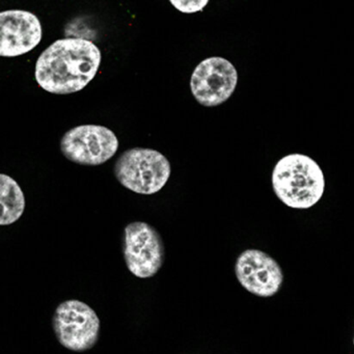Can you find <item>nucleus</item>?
Masks as SVG:
<instances>
[{
	"mask_svg": "<svg viewBox=\"0 0 354 354\" xmlns=\"http://www.w3.org/2000/svg\"><path fill=\"white\" fill-rule=\"evenodd\" d=\"M123 254L128 270L138 279H151L165 263L162 238L144 221H134L124 230Z\"/></svg>",
	"mask_w": 354,
	"mask_h": 354,
	"instance_id": "nucleus-5",
	"label": "nucleus"
},
{
	"mask_svg": "<svg viewBox=\"0 0 354 354\" xmlns=\"http://www.w3.org/2000/svg\"><path fill=\"white\" fill-rule=\"evenodd\" d=\"M101 61L100 49L92 41L61 39L41 53L35 77L39 86L50 94H74L94 80Z\"/></svg>",
	"mask_w": 354,
	"mask_h": 354,
	"instance_id": "nucleus-1",
	"label": "nucleus"
},
{
	"mask_svg": "<svg viewBox=\"0 0 354 354\" xmlns=\"http://www.w3.org/2000/svg\"><path fill=\"white\" fill-rule=\"evenodd\" d=\"M0 204H1V219L0 225H13L19 221L26 210V196L17 181L0 174Z\"/></svg>",
	"mask_w": 354,
	"mask_h": 354,
	"instance_id": "nucleus-10",
	"label": "nucleus"
},
{
	"mask_svg": "<svg viewBox=\"0 0 354 354\" xmlns=\"http://www.w3.org/2000/svg\"><path fill=\"white\" fill-rule=\"evenodd\" d=\"M53 326L59 344L74 352L92 349L100 337L98 315L86 302L77 299L66 300L57 306Z\"/></svg>",
	"mask_w": 354,
	"mask_h": 354,
	"instance_id": "nucleus-4",
	"label": "nucleus"
},
{
	"mask_svg": "<svg viewBox=\"0 0 354 354\" xmlns=\"http://www.w3.org/2000/svg\"><path fill=\"white\" fill-rule=\"evenodd\" d=\"M171 6L178 11L185 14H194L201 12L208 5V0H171Z\"/></svg>",
	"mask_w": 354,
	"mask_h": 354,
	"instance_id": "nucleus-11",
	"label": "nucleus"
},
{
	"mask_svg": "<svg viewBox=\"0 0 354 354\" xmlns=\"http://www.w3.org/2000/svg\"><path fill=\"white\" fill-rule=\"evenodd\" d=\"M119 140L113 130L101 125H80L64 134L61 151L76 165L99 167L113 158Z\"/></svg>",
	"mask_w": 354,
	"mask_h": 354,
	"instance_id": "nucleus-6",
	"label": "nucleus"
},
{
	"mask_svg": "<svg viewBox=\"0 0 354 354\" xmlns=\"http://www.w3.org/2000/svg\"><path fill=\"white\" fill-rule=\"evenodd\" d=\"M235 274L240 285L259 297H271L279 293L283 273L279 263L266 252L248 250L239 254Z\"/></svg>",
	"mask_w": 354,
	"mask_h": 354,
	"instance_id": "nucleus-8",
	"label": "nucleus"
},
{
	"mask_svg": "<svg viewBox=\"0 0 354 354\" xmlns=\"http://www.w3.org/2000/svg\"><path fill=\"white\" fill-rule=\"evenodd\" d=\"M0 55L17 57L34 50L43 38L40 19L24 10L0 13Z\"/></svg>",
	"mask_w": 354,
	"mask_h": 354,
	"instance_id": "nucleus-9",
	"label": "nucleus"
},
{
	"mask_svg": "<svg viewBox=\"0 0 354 354\" xmlns=\"http://www.w3.org/2000/svg\"><path fill=\"white\" fill-rule=\"evenodd\" d=\"M238 84L233 64L223 57H212L201 62L190 78L194 99L205 107H215L231 98Z\"/></svg>",
	"mask_w": 354,
	"mask_h": 354,
	"instance_id": "nucleus-7",
	"label": "nucleus"
},
{
	"mask_svg": "<svg viewBox=\"0 0 354 354\" xmlns=\"http://www.w3.org/2000/svg\"><path fill=\"white\" fill-rule=\"evenodd\" d=\"M272 186L277 198L290 208H312L324 194V175L310 157L290 154L275 165Z\"/></svg>",
	"mask_w": 354,
	"mask_h": 354,
	"instance_id": "nucleus-2",
	"label": "nucleus"
},
{
	"mask_svg": "<svg viewBox=\"0 0 354 354\" xmlns=\"http://www.w3.org/2000/svg\"><path fill=\"white\" fill-rule=\"evenodd\" d=\"M113 171L118 181L130 192L150 196L165 187L171 167L169 159L158 151L133 148L122 153Z\"/></svg>",
	"mask_w": 354,
	"mask_h": 354,
	"instance_id": "nucleus-3",
	"label": "nucleus"
},
{
	"mask_svg": "<svg viewBox=\"0 0 354 354\" xmlns=\"http://www.w3.org/2000/svg\"><path fill=\"white\" fill-rule=\"evenodd\" d=\"M353 343H354V339H353Z\"/></svg>",
	"mask_w": 354,
	"mask_h": 354,
	"instance_id": "nucleus-12",
	"label": "nucleus"
}]
</instances>
